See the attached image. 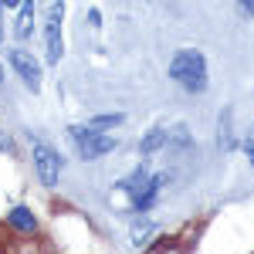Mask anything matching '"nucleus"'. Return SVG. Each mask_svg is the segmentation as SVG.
Segmentation results:
<instances>
[{
	"mask_svg": "<svg viewBox=\"0 0 254 254\" xmlns=\"http://www.w3.org/2000/svg\"><path fill=\"white\" fill-rule=\"evenodd\" d=\"M231 119H234V109H224V112H220V149H234V136H231Z\"/></svg>",
	"mask_w": 254,
	"mask_h": 254,
	"instance_id": "10",
	"label": "nucleus"
},
{
	"mask_svg": "<svg viewBox=\"0 0 254 254\" xmlns=\"http://www.w3.org/2000/svg\"><path fill=\"white\" fill-rule=\"evenodd\" d=\"M166 139H173L176 146H183V149H187V146H190V149H193V136H190V132H187V126H173V129H170V132H166Z\"/></svg>",
	"mask_w": 254,
	"mask_h": 254,
	"instance_id": "13",
	"label": "nucleus"
},
{
	"mask_svg": "<svg viewBox=\"0 0 254 254\" xmlns=\"http://www.w3.org/2000/svg\"><path fill=\"white\" fill-rule=\"evenodd\" d=\"M68 136H71V142L85 146V142H88V139H95L98 132L92 129V126H68Z\"/></svg>",
	"mask_w": 254,
	"mask_h": 254,
	"instance_id": "12",
	"label": "nucleus"
},
{
	"mask_svg": "<svg viewBox=\"0 0 254 254\" xmlns=\"http://www.w3.org/2000/svg\"><path fill=\"white\" fill-rule=\"evenodd\" d=\"M0 81H3V68H0Z\"/></svg>",
	"mask_w": 254,
	"mask_h": 254,
	"instance_id": "18",
	"label": "nucleus"
},
{
	"mask_svg": "<svg viewBox=\"0 0 254 254\" xmlns=\"http://www.w3.org/2000/svg\"><path fill=\"white\" fill-rule=\"evenodd\" d=\"M156 234V224H149V220H142L139 227H132V234H129V244L132 248H146L149 244V237Z\"/></svg>",
	"mask_w": 254,
	"mask_h": 254,
	"instance_id": "8",
	"label": "nucleus"
},
{
	"mask_svg": "<svg viewBox=\"0 0 254 254\" xmlns=\"http://www.w3.org/2000/svg\"><path fill=\"white\" fill-rule=\"evenodd\" d=\"M170 78H176L187 92H203L207 88V61L200 51L187 48L170 61Z\"/></svg>",
	"mask_w": 254,
	"mask_h": 254,
	"instance_id": "1",
	"label": "nucleus"
},
{
	"mask_svg": "<svg viewBox=\"0 0 254 254\" xmlns=\"http://www.w3.org/2000/svg\"><path fill=\"white\" fill-rule=\"evenodd\" d=\"M34 170H38V180L44 187H55L61 173V156L51 149V146H34Z\"/></svg>",
	"mask_w": 254,
	"mask_h": 254,
	"instance_id": "3",
	"label": "nucleus"
},
{
	"mask_svg": "<svg viewBox=\"0 0 254 254\" xmlns=\"http://www.w3.org/2000/svg\"><path fill=\"white\" fill-rule=\"evenodd\" d=\"M10 224H14L17 231H34V227H38V220H34V214H31L27 207H14V210H10Z\"/></svg>",
	"mask_w": 254,
	"mask_h": 254,
	"instance_id": "9",
	"label": "nucleus"
},
{
	"mask_svg": "<svg viewBox=\"0 0 254 254\" xmlns=\"http://www.w3.org/2000/svg\"><path fill=\"white\" fill-rule=\"evenodd\" d=\"M237 10H241L244 17H251V14H254V0H241V3H237Z\"/></svg>",
	"mask_w": 254,
	"mask_h": 254,
	"instance_id": "14",
	"label": "nucleus"
},
{
	"mask_svg": "<svg viewBox=\"0 0 254 254\" xmlns=\"http://www.w3.org/2000/svg\"><path fill=\"white\" fill-rule=\"evenodd\" d=\"M10 64H14V71H17L20 78H24V85H27L31 92H38L41 88V64H38V58H34L31 51H24V48H14V51H10Z\"/></svg>",
	"mask_w": 254,
	"mask_h": 254,
	"instance_id": "4",
	"label": "nucleus"
},
{
	"mask_svg": "<svg viewBox=\"0 0 254 254\" xmlns=\"http://www.w3.org/2000/svg\"><path fill=\"white\" fill-rule=\"evenodd\" d=\"M17 41H27L34 34V3H20V14H17V27H14Z\"/></svg>",
	"mask_w": 254,
	"mask_h": 254,
	"instance_id": "6",
	"label": "nucleus"
},
{
	"mask_svg": "<svg viewBox=\"0 0 254 254\" xmlns=\"http://www.w3.org/2000/svg\"><path fill=\"white\" fill-rule=\"evenodd\" d=\"M61 14H64V3H55L51 17L44 24V58H48V64H58L61 55H64V44H61Z\"/></svg>",
	"mask_w": 254,
	"mask_h": 254,
	"instance_id": "2",
	"label": "nucleus"
},
{
	"mask_svg": "<svg viewBox=\"0 0 254 254\" xmlns=\"http://www.w3.org/2000/svg\"><path fill=\"white\" fill-rule=\"evenodd\" d=\"M163 142H166V129H163V126H153V129L142 136V142H139V153H142V156H149V153H156Z\"/></svg>",
	"mask_w": 254,
	"mask_h": 254,
	"instance_id": "7",
	"label": "nucleus"
},
{
	"mask_svg": "<svg viewBox=\"0 0 254 254\" xmlns=\"http://www.w3.org/2000/svg\"><path fill=\"white\" fill-rule=\"evenodd\" d=\"M122 122H126V116H122V112H109V116H95L92 119V129H112V126H122Z\"/></svg>",
	"mask_w": 254,
	"mask_h": 254,
	"instance_id": "11",
	"label": "nucleus"
},
{
	"mask_svg": "<svg viewBox=\"0 0 254 254\" xmlns=\"http://www.w3.org/2000/svg\"><path fill=\"white\" fill-rule=\"evenodd\" d=\"M241 146H244V156H248V159H251V163H254V139H244Z\"/></svg>",
	"mask_w": 254,
	"mask_h": 254,
	"instance_id": "15",
	"label": "nucleus"
},
{
	"mask_svg": "<svg viewBox=\"0 0 254 254\" xmlns=\"http://www.w3.org/2000/svg\"><path fill=\"white\" fill-rule=\"evenodd\" d=\"M112 149H116V139H112V136H102V132H98L95 139H88L85 146H78L81 159H98V156H105V153H112Z\"/></svg>",
	"mask_w": 254,
	"mask_h": 254,
	"instance_id": "5",
	"label": "nucleus"
},
{
	"mask_svg": "<svg viewBox=\"0 0 254 254\" xmlns=\"http://www.w3.org/2000/svg\"><path fill=\"white\" fill-rule=\"evenodd\" d=\"M10 149H14V142H10V139L0 132V153H10Z\"/></svg>",
	"mask_w": 254,
	"mask_h": 254,
	"instance_id": "16",
	"label": "nucleus"
},
{
	"mask_svg": "<svg viewBox=\"0 0 254 254\" xmlns=\"http://www.w3.org/2000/svg\"><path fill=\"white\" fill-rule=\"evenodd\" d=\"M251 139H254V136H251Z\"/></svg>",
	"mask_w": 254,
	"mask_h": 254,
	"instance_id": "19",
	"label": "nucleus"
},
{
	"mask_svg": "<svg viewBox=\"0 0 254 254\" xmlns=\"http://www.w3.org/2000/svg\"><path fill=\"white\" fill-rule=\"evenodd\" d=\"M0 20H3V3H0ZM0 41H3V24H0Z\"/></svg>",
	"mask_w": 254,
	"mask_h": 254,
	"instance_id": "17",
	"label": "nucleus"
}]
</instances>
